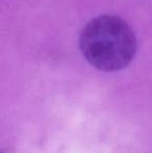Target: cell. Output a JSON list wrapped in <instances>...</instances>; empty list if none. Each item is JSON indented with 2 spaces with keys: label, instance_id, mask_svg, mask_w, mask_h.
Returning a JSON list of instances; mask_svg holds the SVG:
<instances>
[{
  "label": "cell",
  "instance_id": "cell-1",
  "mask_svg": "<svg viewBox=\"0 0 152 153\" xmlns=\"http://www.w3.org/2000/svg\"><path fill=\"white\" fill-rule=\"evenodd\" d=\"M79 48L90 65L103 72H117L132 62L136 52L134 31L126 21L101 15L85 25Z\"/></svg>",
  "mask_w": 152,
  "mask_h": 153
}]
</instances>
